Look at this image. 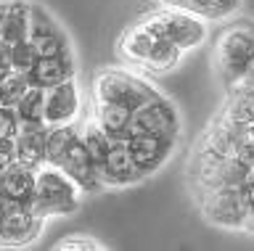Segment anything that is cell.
<instances>
[{"label":"cell","instance_id":"obj_1","mask_svg":"<svg viewBox=\"0 0 254 251\" xmlns=\"http://www.w3.org/2000/svg\"><path fill=\"white\" fill-rule=\"evenodd\" d=\"M117 53L127 64V69L146 77L170 74L180 66L186 53L178 50L170 40H164L148 21L138 19L132 27H127L117 40Z\"/></svg>","mask_w":254,"mask_h":251},{"label":"cell","instance_id":"obj_2","mask_svg":"<svg viewBox=\"0 0 254 251\" xmlns=\"http://www.w3.org/2000/svg\"><path fill=\"white\" fill-rule=\"evenodd\" d=\"M212 61L225 90L241 82L254 66V21L238 19L222 29L214 40Z\"/></svg>","mask_w":254,"mask_h":251},{"label":"cell","instance_id":"obj_3","mask_svg":"<svg viewBox=\"0 0 254 251\" xmlns=\"http://www.w3.org/2000/svg\"><path fill=\"white\" fill-rule=\"evenodd\" d=\"M156 96L159 90L146 80V74H138L125 66H103L90 82V100L122 106L127 111H138L143 103H148Z\"/></svg>","mask_w":254,"mask_h":251},{"label":"cell","instance_id":"obj_4","mask_svg":"<svg viewBox=\"0 0 254 251\" xmlns=\"http://www.w3.org/2000/svg\"><path fill=\"white\" fill-rule=\"evenodd\" d=\"M82 191L64 175L59 167L51 164H40L35 172V191H32L29 206L37 217L48 219H59L74 214L82 203Z\"/></svg>","mask_w":254,"mask_h":251},{"label":"cell","instance_id":"obj_5","mask_svg":"<svg viewBox=\"0 0 254 251\" xmlns=\"http://www.w3.org/2000/svg\"><path fill=\"white\" fill-rule=\"evenodd\" d=\"M143 21H148L164 40H170L183 53L201 48L206 43V35H209L206 21L201 16H196L193 11L180 8V5H164L162 3V8L146 13Z\"/></svg>","mask_w":254,"mask_h":251},{"label":"cell","instance_id":"obj_6","mask_svg":"<svg viewBox=\"0 0 254 251\" xmlns=\"http://www.w3.org/2000/svg\"><path fill=\"white\" fill-rule=\"evenodd\" d=\"M198 196V209L209 225L228 227V230H244L246 206H249V188L238 185H217L193 191Z\"/></svg>","mask_w":254,"mask_h":251},{"label":"cell","instance_id":"obj_7","mask_svg":"<svg viewBox=\"0 0 254 251\" xmlns=\"http://www.w3.org/2000/svg\"><path fill=\"white\" fill-rule=\"evenodd\" d=\"M132 132H151V135H162V138H170V140H178L180 143V135H183L180 108L175 106L172 98H167L164 93H159L156 98H151L148 103H143L138 111H132L127 135H132Z\"/></svg>","mask_w":254,"mask_h":251},{"label":"cell","instance_id":"obj_8","mask_svg":"<svg viewBox=\"0 0 254 251\" xmlns=\"http://www.w3.org/2000/svg\"><path fill=\"white\" fill-rule=\"evenodd\" d=\"M43 230L45 219L37 217L29 203H13L0 199V246H32L43 235Z\"/></svg>","mask_w":254,"mask_h":251},{"label":"cell","instance_id":"obj_9","mask_svg":"<svg viewBox=\"0 0 254 251\" xmlns=\"http://www.w3.org/2000/svg\"><path fill=\"white\" fill-rule=\"evenodd\" d=\"M125 148H127V153H130V159L135 164V172H138V177L143 183V180L156 175V172L172 159V153L178 151V140L151 135V132H132V135L125 138Z\"/></svg>","mask_w":254,"mask_h":251},{"label":"cell","instance_id":"obj_10","mask_svg":"<svg viewBox=\"0 0 254 251\" xmlns=\"http://www.w3.org/2000/svg\"><path fill=\"white\" fill-rule=\"evenodd\" d=\"M82 88H79L77 74L66 80L45 88L43 100V122L48 127H59V124H71L82 116Z\"/></svg>","mask_w":254,"mask_h":251},{"label":"cell","instance_id":"obj_11","mask_svg":"<svg viewBox=\"0 0 254 251\" xmlns=\"http://www.w3.org/2000/svg\"><path fill=\"white\" fill-rule=\"evenodd\" d=\"M29 45L35 48L37 56H56V53L71 50V40L66 29L59 24V19L53 16L45 5H40L32 0L29 3Z\"/></svg>","mask_w":254,"mask_h":251},{"label":"cell","instance_id":"obj_12","mask_svg":"<svg viewBox=\"0 0 254 251\" xmlns=\"http://www.w3.org/2000/svg\"><path fill=\"white\" fill-rule=\"evenodd\" d=\"M59 169L66 175L71 183H74L82 193H103L106 188H103L101 177H98V169H95V164L90 159V153H87L85 148V140H82V132H77V138L69 143L66 153H64V159L59 164Z\"/></svg>","mask_w":254,"mask_h":251},{"label":"cell","instance_id":"obj_13","mask_svg":"<svg viewBox=\"0 0 254 251\" xmlns=\"http://www.w3.org/2000/svg\"><path fill=\"white\" fill-rule=\"evenodd\" d=\"M45 122H19V130L13 135V161L27 164L32 169L45 164Z\"/></svg>","mask_w":254,"mask_h":251},{"label":"cell","instance_id":"obj_14","mask_svg":"<svg viewBox=\"0 0 254 251\" xmlns=\"http://www.w3.org/2000/svg\"><path fill=\"white\" fill-rule=\"evenodd\" d=\"M77 74V58L74 50L66 53H56V56H37L35 64L29 66V72L24 74L27 77V85H35V88H51V85L66 80V77Z\"/></svg>","mask_w":254,"mask_h":251},{"label":"cell","instance_id":"obj_15","mask_svg":"<svg viewBox=\"0 0 254 251\" xmlns=\"http://www.w3.org/2000/svg\"><path fill=\"white\" fill-rule=\"evenodd\" d=\"M98 177L106 191L109 188H127V185L140 183L138 172H135V164L125 148V140H111V148L98 169Z\"/></svg>","mask_w":254,"mask_h":251},{"label":"cell","instance_id":"obj_16","mask_svg":"<svg viewBox=\"0 0 254 251\" xmlns=\"http://www.w3.org/2000/svg\"><path fill=\"white\" fill-rule=\"evenodd\" d=\"M35 172L27 164L11 161L0 169V199L13 203H29L32 191H35Z\"/></svg>","mask_w":254,"mask_h":251},{"label":"cell","instance_id":"obj_17","mask_svg":"<svg viewBox=\"0 0 254 251\" xmlns=\"http://www.w3.org/2000/svg\"><path fill=\"white\" fill-rule=\"evenodd\" d=\"M87 116L98 124V127L106 132L109 138L122 140L127 135V127H130L132 111H127L122 106H111V103H98V100H90L87 106Z\"/></svg>","mask_w":254,"mask_h":251},{"label":"cell","instance_id":"obj_18","mask_svg":"<svg viewBox=\"0 0 254 251\" xmlns=\"http://www.w3.org/2000/svg\"><path fill=\"white\" fill-rule=\"evenodd\" d=\"M29 3L32 0H8L5 3L3 32H0V40L5 45L27 40V35H29Z\"/></svg>","mask_w":254,"mask_h":251},{"label":"cell","instance_id":"obj_19","mask_svg":"<svg viewBox=\"0 0 254 251\" xmlns=\"http://www.w3.org/2000/svg\"><path fill=\"white\" fill-rule=\"evenodd\" d=\"M180 8L193 11L204 21H222L236 16L241 8V0H180Z\"/></svg>","mask_w":254,"mask_h":251},{"label":"cell","instance_id":"obj_20","mask_svg":"<svg viewBox=\"0 0 254 251\" xmlns=\"http://www.w3.org/2000/svg\"><path fill=\"white\" fill-rule=\"evenodd\" d=\"M43 100H45V90L29 85L13 106L16 119L19 122H43Z\"/></svg>","mask_w":254,"mask_h":251},{"label":"cell","instance_id":"obj_21","mask_svg":"<svg viewBox=\"0 0 254 251\" xmlns=\"http://www.w3.org/2000/svg\"><path fill=\"white\" fill-rule=\"evenodd\" d=\"M27 88H29V85H27V77H24V74H19V72L5 74L3 80H0V106L13 108L16 100L21 98V93Z\"/></svg>","mask_w":254,"mask_h":251},{"label":"cell","instance_id":"obj_22","mask_svg":"<svg viewBox=\"0 0 254 251\" xmlns=\"http://www.w3.org/2000/svg\"><path fill=\"white\" fill-rule=\"evenodd\" d=\"M106 246L93 235H64L53 243V251H103Z\"/></svg>","mask_w":254,"mask_h":251},{"label":"cell","instance_id":"obj_23","mask_svg":"<svg viewBox=\"0 0 254 251\" xmlns=\"http://www.w3.org/2000/svg\"><path fill=\"white\" fill-rule=\"evenodd\" d=\"M35 58H37V53L29 45V40H21V43H13L11 45V66H13V72L27 74L29 66L35 64Z\"/></svg>","mask_w":254,"mask_h":251},{"label":"cell","instance_id":"obj_24","mask_svg":"<svg viewBox=\"0 0 254 251\" xmlns=\"http://www.w3.org/2000/svg\"><path fill=\"white\" fill-rule=\"evenodd\" d=\"M19 130V119H16L13 108L0 106V138H13Z\"/></svg>","mask_w":254,"mask_h":251},{"label":"cell","instance_id":"obj_25","mask_svg":"<svg viewBox=\"0 0 254 251\" xmlns=\"http://www.w3.org/2000/svg\"><path fill=\"white\" fill-rule=\"evenodd\" d=\"M13 66H11V45H5L0 40V80H3L5 74H11Z\"/></svg>","mask_w":254,"mask_h":251},{"label":"cell","instance_id":"obj_26","mask_svg":"<svg viewBox=\"0 0 254 251\" xmlns=\"http://www.w3.org/2000/svg\"><path fill=\"white\" fill-rule=\"evenodd\" d=\"M241 85H246V88H249V90H254V66L249 69V72H246V77L241 80Z\"/></svg>","mask_w":254,"mask_h":251},{"label":"cell","instance_id":"obj_27","mask_svg":"<svg viewBox=\"0 0 254 251\" xmlns=\"http://www.w3.org/2000/svg\"><path fill=\"white\" fill-rule=\"evenodd\" d=\"M244 135H246V138H249V140H252V143H254V119L244 124Z\"/></svg>","mask_w":254,"mask_h":251},{"label":"cell","instance_id":"obj_28","mask_svg":"<svg viewBox=\"0 0 254 251\" xmlns=\"http://www.w3.org/2000/svg\"><path fill=\"white\" fill-rule=\"evenodd\" d=\"M5 3H8V0H0V32H3V19H5Z\"/></svg>","mask_w":254,"mask_h":251},{"label":"cell","instance_id":"obj_29","mask_svg":"<svg viewBox=\"0 0 254 251\" xmlns=\"http://www.w3.org/2000/svg\"><path fill=\"white\" fill-rule=\"evenodd\" d=\"M244 88H246V85H244ZM252 100H254V90H252Z\"/></svg>","mask_w":254,"mask_h":251},{"label":"cell","instance_id":"obj_30","mask_svg":"<svg viewBox=\"0 0 254 251\" xmlns=\"http://www.w3.org/2000/svg\"><path fill=\"white\" fill-rule=\"evenodd\" d=\"M252 169H254V161H252Z\"/></svg>","mask_w":254,"mask_h":251}]
</instances>
